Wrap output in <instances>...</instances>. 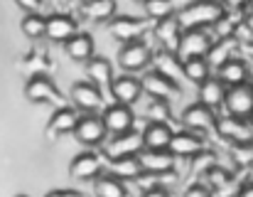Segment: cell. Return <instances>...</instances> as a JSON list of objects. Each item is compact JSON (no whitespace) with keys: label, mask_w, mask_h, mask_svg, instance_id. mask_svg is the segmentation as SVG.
<instances>
[{"label":"cell","mask_w":253,"mask_h":197,"mask_svg":"<svg viewBox=\"0 0 253 197\" xmlns=\"http://www.w3.org/2000/svg\"><path fill=\"white\" fill-rule=\"evenodd\" d=\"M25 97L30 98V101H35V103H52L54 108L67 106L62 94H59V89L54 87V82H52V77H49L47 72L32 74V77L27 79V84H25Z\"/></svg>","instance_id":"cell-2"},{"label":"cell","mask_w":253,"mask_h":197,"mask_svg":"<svg viewBox=\"0 0 253 197\" xmlns=\"http://www.w3.org/2000/svg\"><path fill=\"white\" fill-rule=\"evenodd\" d=\"M103 165H106V160H103L98 153L84 150V153H79V155L72 160L69 175L77 178V180H96V178L103 173Z\"/></svg>","instance_id":"cell-12"},{"label":"cell","mask_w":253,"mask_h":197,"mask_svg":"<svg viewBox=\"0 0 253 197\" xmlns=\"http://www.w3.org/2000/svg\"><path fill=\"white\" fill-rule=\"evenodd\" d=\"M111 170H113V175H118L123 180H138L143 175V165H140V158L138 155L111 160Z\"/></svg>","instance_id":"cell-30"},{"label":"cell","mask_w":253,"mask_h":197,"mask_svg":"<svg viewBox=\"0 0 253 197\" xmlns=\"http://www.w3.org/2000/svg\"><path fill=\"white\" fill-rule=\"evenodd\" d=\"M182 67H184V79L194 84H202L211 77V62L207 57H187L182 59Z\"/></svg>","instance_id":"cell-28"},{"label":"cell","mask_w":253,"mask_h":197,"mask_svg":"<svg viewBox=\"0 0 253 197\" xmlns=\"http://www.w3.org/2000/svg\"><path fill=\"white\" fill-rule=\"evenodd\" d=\"M106 158L108 160H118V158H133V155H140L145 150V138L143 133H135V131H128V133H121V136H113L108 143H106Z\"/></svg>","instance_id":"cell-4"},{"label":"cell","mask_w":253,"mask_h":197,"mask_svg":"<svg viewBox=\"0 0 253 197\" xmlns=\"http://www.w3.org/2000/svg\"><path fill=\"white\" fill-rule=\"evenodd\" d=\"M236 45H239V42H236L234 37H221V42H214V47H211V49H209V54H207V59L211 62V67H216V69H219L224 62H229V59L234 57L231 52H234V47H236Z\"/></svg>","instance_id":"cell-32"},{"label":"cell","mask_w":253,"mask_h":197,"mask_svg":"<svg viewBox=\"0 0 253 197\" xmlns=\"http://www.w3.org/2000/svg\"><path fill=\"white\" fill-rule=\"evenodd\" d=\"M204 178H207V185H209L211 190H224V188L231 185V173L224 170V168H219V165L207 168V170H204Z\"/></svg>","instance_id":"cell-34"},{"label":"cell","mask_w":253,"mask_h":197,"mask_svg":"<svg viewBox=\"0 0 253 197\" xmlns=\"http://www.w3.org/2000/svg\"><path fill=\"white\" fill-rule=\"evenodd\" d=\"M153 62H155V72L165 74V77L174 79V82H179V79L184 77V67H182V59H179L177 52L163 49V52H158V54L153 57Z\"/></svg>","instance_id":"cell-24"},{"label":"cell","mask_w":253,"mask_h":197,"mask_svg":"<svg viewBox=\"0 0 253 197\" xmlns=\"http://www.w3.org/2000/svg\"><path fill=\"white\" fill-rule=\"evenodd\" d=\"M140 197H169V190L168 188H148V190H143V195Z\"/></svg>","instance_id":"cell-39"},{"label":"cell","mask_w":253,"mask_h":197,"mask_svg":"<svg viewBox=\"0 0 253 197\" xmlns=\"http://www.w3.org/2000/svg\"><path fill=\"white\" fill-rule=\"evenodd\" d=\"M224 108H226V113H231V116L249 118L253 113V84L246 82V84H239V87H229Z\"/></svg>","instance_id":"cell-10"},{"label":"cell","mask_w":253,"mask_h":197,"mask_svg":"<svg viewBox=\"0 0 253 197\" xmlns=\"http://www.w3.org/2000/svg\"><path fill=\"white\" fill-rule=\"evenodd\" d=\"M251 84H253V82H251Z\"/></svg>","instance_id":"cell-49"},{"label":"cell","mask_w":253,"mask_h":197,"mask_svg":"<svg viewBox=\"0 0 253 197\" xmlns=\"http://www.w3.org/2000/svg\"><path fill=\"white\" fill-rule=\"evenodd\" d=\"M148 118H153V121H168L169 118L168 103H165L163 98H155V101L150 103V108H148Z\"/></svg>","instance_id":"cell-36"},{"label":"cell","mask_w":253,"mask_h":197,"mask_svg":"<svg viewBox=\"0 0 253 197\" xmlns=\"http://www.w3.org/2000/svg\"><path fill=\"white\" fill-rule=\"evenodd\" d=\"M72 2H79V5H84L86 0H72Z\"/></svg>","instance_id":"cell-44"},{"label":"cell","mask_w":253,"mask_h":197,"mask_svg":"<svg viewBox=\"0 0 253 197\" xmlns=\"http://www.w3.org/2000/svg\"><path fill=\"white\" fill-rule=\"evenodd\" d=\"M169 150L177 158H197L207 150V141L202 136H197V131H179L172 136Z\"/></svg>","instance_id":"cell-14"},{"label":"cell","mask_w":253,"mask_h":197,"mask_svg":"<svg viewBox=\"0 0 253 197\" xmlns=\"http://www.w3.org/2000/svg\"><path fill=\"white\" fill-rule=\"evenodd\" d=\"M72 101H74V108H79L82 113H93L103 106L101 87H96L93 82H79L72 87Z\"/></svg>","instance_id":"cell-13"},{"label":"cell","mask_w":253,"mask_h":197,"mask_svg":"<svg viewBox=\"0 0 253 197\" xmlns=\"http://www.w3.org/2000/svg\"><path fill=\"white\" fill-rule=\"evenodd\" d=\"M135 2H143V5H145V2H148V0H135Z\"/></svg>","instance_id":"cell-46"},{"label":"cell","mask_w":253,"mask_h":197,"mask_svg":"<svg viewBox=\"0 0 253 197\" xmlns=\"http://www.w3.org/2000/svg\"><path fill=\"white\" fill-rule=\"evenodd\" d=\"M93 193L96 197H128V188L123 185L118 175H103V178H96Z\"/></svg>","instance_id":"cell-29"},{"label":"cell","mask_w":253,"mask_h":197,"mask_svg":"<svg viewBox=\"0 0 253 197\" xmlns=\"http://www.w3.org/2000/svg\"><path fill=\"white\" fill-rule=\"evenodd\" d=\"M216 77H219L226 87H239V84H246V82H249V67H246L244 59L231 57L229 62H224V64L216 69Z\"/></svg>","instance_id":"cell-22"},{"label":"cell","mask_w":253,"mask_h":197,"mask_svg":"<svg viewBox=\"0 0 253 197\" xmlns=\"http://www.w3.org/2000/svg\"><path fill=\"white\" fill-rule=\"evenodd\" d=\"M79 32V25L72 15H62V12H54L47 17V40L49 42H69L74 35Z\"/></svg>","instance_id":"cell-17"},{"label":"cell","mask_w":253,"mask_h":197,"mask_svg":"<svg viewBox=\"0 0 253 197\" xmlns=\"http://www.w3.org/2000/svg\"><path fill=\"white\" fill-rule=\"evenodd\" d=\"M251 5H253V0H251Z\"/></svg>","instance_id":"cell-48"},{"label":"cell","mask_w":253,"mask_h":197,"mask_svg":"<svg viewBox=\"0 0 253 197\" xmlns=\"http://www.w3.org/2000/svg\"><path fill=\"white\" fill-rule=\"evenodd\" d=\"M249 121H251V126H253V113H251V116H249Z\"/></svg>","instance_id":"cell-45"},{"label":"cell","mask_w":253,"mask_h":197,"mask_svg":"<svg viewBox=\"0 0 253 197\" xmlns=\"http://www.w3.org/2000/svg\"><path fill=\"white\" fill-rule=\"evenodd\" d=\"M236 197H253V183H249V185H244L239 193H236Z\"/></svg>","instance_id":"cell-42"},{"label":"cell","mask_w":253,"mask_h":197,"mask_svg":"<svg viewBox=\"0 0 253 197\" xmlns=\"http://www.w3.org/2000/svg\"><path fill=\"white\" fill-rule=\"evenodd\" d=\"M234 160L241 163V165H249L253 160V143H234V150H231Z\"/></svg>","instance_id":"cell-35"},{"label":"cell","mask_w":253,"mask_h":197,"mask_svg":"<svg viewBox=\"0 0 253 197\" xmlns=\"http://www.w3.org/2000/svg\"><path fill=\"white\" fill-rule=\"evenodd\" d=\"M226 92L229 89H226V84L219 77H209L207 82L199 84V101L204 106H209V108H219L226 101Z\"/></svg>","instance_id":"cell-23"},{"label":"cell","mask_w":253,"mask_h":197,"mask_svg":"<svg viewBox=\"0 0 253 197\" xmlns=\"http://www.w3.org/2000/svg\"><path fill=\"white\" fill-rule=\"evenodd\" d=\"M216 133L231 143H253V126L249 118H241V116H219L216 118Z\"/></svg>","instance_id":"cell-6"},{"label":"cell","mask_w":253,"mask_h":197,"mask_svg":"<svg viewBox=\"0 0 253 197\" xmlns=\"http://www.w3.org/2000/svg\"><path fill=\"white\" fill-rule=\"evenodd\" d=\"M214 47V37L207 32V27H194V30H184L182 40H179V59L187 57H207L209 49Z\"/></svg>","instance_id":"cell-5"},{"label":"cell","mask_w":253,"mask_h":197,"mask_svg":"<svg viewBox=\"0 0 253 197\" xmlns=\"http://www.w3.org/2000/svg\"><path fill=\"white\" fill-rule=\"evenodd\" d=\"M44 197H84L79 190H52V193H47Z\"/></svg>","instance_id":"cell-40"},{"label":"cell","mask_w":253,"mask_h":197,"mask_svg":"<svg viewBox=\"0 0 253 197\" xmlns=\"http://www.w3.org/2000/svg\"><path fill=\"white\" fill-rule=\"evenodd\" d=\"M182 25L179 20L172 15V17H165L155 25V35H158V42L163 45V49L168 52H177L179 49V40H182Z\"/></svg>","instance_id":"cell-20"},{"label":"cell","mask_w":253,"mask_h":197,"mask_svg":"<svg viewBox=\"0 0 253 197\" xmlns=\"http://www.w3.org/2000/svg\"><path fill=\"white\" fill-rule=\"evenodd\" d=\"M221 2H224L229 10H241V7H246L251 0H221Z\"/></svg>","instance_id":"cell-41"},{"label":"cell","mask_w":253,"mask_h":197,"mask_svg":"<svg viewBox=\"0 0 253 197\" xmlns=\"http://www.w3.org/2000/svg\"><path fill=\"white\" fill-rule=\"evenodd\" d=\"M182 123H184L189 131L204 133V131H209V128L216 126V116H214V108H209V106H204L202 101H197V103H192V106L184 108Z\"/></svg>","instance_id":"cell-16"},{"label":"cell","mask_w":253,"mask_h":197,"mask_svg":"<svg viewBox=\"0 0 253 197\" xmlns=\"http://www.w3.org/2000/svg\"><path fill=\"white\" fill-rule=\"evenodd\" d=\"M64 49L74 62H88L93 57V37L88 32H77L69 42H64Z\"/></svg>","instance_id":"cell-25"},{"label":"cell","mask_w":253,"mask_h":197,"mask_svg":"<svg viewBox=\"0 0 253 197\" xmlns=\"http://www.w3.org/2000/svg\"><path fill=\"white\" fill-rule=\"evenodd\" d=\"M143 92L150 94L153 98H163V101H172V98H177L182 94L179 82L169 79L160 72H150V74L143 77Z\"/></svg>","instance_id":"cell-11"},{"label":"cell","mask_w":253,"mask_h":197,"mask_svg":"<svg viewBox=\"0 0 253 197\" xmlns=\"http://www.w3.org/2000/svg\"><path fill=\"white\" fill-rule=\"evenodd\" d=\"M150 62H153V49L145 42H140V40L126 42L121 47V52H118V64H121L123 72H140Z\"/></svg>","instance_id":"cell-8"},{"label":"cell","mask_w":253,"mask_h":197,"mask_svg":"<svg viewBox=\"0 0 253 197\" xmlns=\"http://www.w3.org/2000/svg\"><path fill=\"white\" fill-rule=\"evenodd\" d=\"M224 17H226V5L219 0H194L187 7H182L177 15L182 30L211 27V25H219Z\"/></svg>","instance_id":"cell-1"},{"label":"cell","mask_w":253,"mask_h":197,"mask_svg":"<svg viewBox=\"0 0 253 197\" xmlns=\"http://www.w3.org/2000/svg\"><path fill=\"white\" fill-rule=\"evenodd\" d=\"M143 7H145V15L150 20H155V22H160L165 17H172V12H174V2L172 0H148Z\"/></svg>","instance_id":"cell-33"},{"label":"cell","mask_w":253,"mask_h":197,"mask_svg":"<svg viewBox=\"0 0 253 197\" xmlns=\"http://www.w3.org/2000/svg\"><path fill=\"white\" fill-rule=\"evenodd\" d=\"M82 7V15L91 22H106L116 15V0H86Z\"/></svg>","instance_id":"cell-27"},{"label":"cell","mask_w":253,"mask_h":197,"mask_svg":"<svg viewBox=\"0 0 253 197\" xmlns=\"http://www.w3.org/2000/svg\"><path fill=\"white\" fill-rule=\"evenodd\" d=\"M74 136H77V141H79L82 146H101L103 138L108 136V131H106L101 116L86 113V116H82V121H79V126H77V131H74Z\"/></svg>","instance_id":"cell-15"},{"label":"cell","mask_w":253,"mask_h":197,"mask_svg":"<svg viewBox=\"0 0 253 197\" xmlns=\"http://www.w3.org/2000/svg\"><path fill=\"white\" fill-rule=\"evenodd\" d=\"M148 30H153V20H140V17H128V15H121V17H113L108 20V32L113 40H121L123 45L126 42H135L138 37H143Z\"/></svg>","instance_id":"cell-3"},{"label":"cell","mask_w":253,"mask_h":197,"mask_svg":"<svg viewBox=\"0 0 253 197\" xmlns=\"http://www.w3.org/2000/svg\"><path fill=\"white\" fill-rule=\"evenodd\" d=\"M140 165H143V173H169L174 170V160L177 155L172 150H153V148H145L140 155Z\"/></svg>","instance_id":"cell-19"},{"label":"cell","mask_w":253,"mask_h":197,"mask_svg":"<svg viewBox=\"0 0 253 197\" xmlns=\"http://www.w3.org/2000/svg\"><path fill=\"white\" fill-rule=\"evenodd\" d=\"M246 25H249V27H251V30H253V12H251V15H249V17H246Z\"/></svg>","instance_id":"cell-43"},{"label":"cell","mask_w":253,"mask_h":197,"mask_svg":"<svg viewBox=\"0 0 253 197\" xmlns=\"http://www.w3.org/2000/svg\"><path fill=\"white\" fill-rule=\"evenodd\" d=\"M15 2H17V7L25 10V12H40V7H42L44 0H15Z\"/></svg>","instance_id":"cell-38"},{"label":"cell","mask_w":253,"mask_h":197,"mask_svg":"<svg viewBox=\"0 0 253 197\" xmlns=\"http://www.w3.org/2000/svg\"><path fill=\"white\" fill-rule=\"evenodd\" d=\"M184 197H211V188L202 185V183H194L184 190Z\"/></svg>","instance_id":"cell-37"},{"label":"cell","mask_w":253,"mask_h":197,"mask_svg":"<svg viewBox=\"0 0 253 197\" xmlns=\"http://www.w3.org/2000/svg\"><path fill=\"white\" fill-rule=\"evenodd\" d=\"M20 30L25 32V37L40 40V37L47 35V17L40 15V12H25V17L20 22Z\"/></svg>","instance_id":"cell-31"},{"label":"cell","mask_w":253,"mask_h":197,"mask_svg":"<svg viewBox=\"0 0 253 197\" xmlns=\"http://www.w3.org/2000/svg\"><path fill=\"white\" fill-rule=\"evenodd\" d=\"M82 121V111L79 108H72V106H62V108H54L52 118L47 121L44 126V138L47 141H54L64 133H74L77 126Z\"/></svg>","instance_id":"cell-7"},{"label":"cell","mask_w":253,"mask_h":197,"mask_svg":"<svg viewBox=\"0 0 253 197\" xmlns=\"http://www.w3.org/2000/svg\"><path fill=\"white\" fill-rule=\"evenodd\" d=\"M20 197H27V195H20Z\"/></svg>","instance_id":"cell-47"},{"label":"cell","mask_w":253,"mask_h":197,"mask_svg":"<svg viewBox=\"0 0 253 197\" xmlns=\"http://www.w3.org/2000/svg\"><path fill=\"white\" fill-rule=\"evenodd\" d=\"M111 94H113V98H116L118 103L130 106V103H135V101L140 98V94H143V79H138V77H133V74H121V77L113 79Z\"/></svg>","instance_id":"cell-18"},{"label":"cell","mask_w":253,"mask_h":197,"mask_svg":"<svg viewBox=\"0 0 253 197\" xmlns=\"http://www.w3.org/2000/svg\"><path fill=\"white\" fill-rule=\"evenodd\" d=\"M86 74H88V79H91L96 87H111L113 79H116L111 62L103 59V57H91V59L86 62Z\"/></svg>","instance_id":"cell-26"},{"label":"cell","mask_w":253,"mask_h":197,"mask_svg":"<svg viewBox=\"0 0 253 197\" xmlns=\"http://www.w3.org/2000/svg\"><path fill=\"white\" fill-rule=\"evenodd\" d=\"M172 136H174V131L169 128L168 121H150L148 128L143 131L145 148H153V150H168Z\"/></svg>","instance_id":"cell-21"},{"label":"cell","mask_w":253,"mask_h":197,"mask_svg":"<svg viewBox=\"0 0 253 197\" xmlns=\"http://www.w3.org/2000/svg\"><path fill=\"white\" fill-rule=\"evenodd\" d=\"M101 118H103V126H106V131H108L111 136L128 133V131H133V123H135V116H133L130 106L118 103V101L111 103V106H106Z\"/></svg>","instance_id":"cell-9"}]
</instances>
